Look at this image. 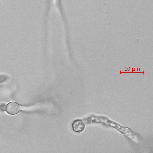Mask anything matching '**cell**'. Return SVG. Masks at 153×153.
Segmentation results:
<instances>
[{
  "label": "cell",
  "instance_id": "3957f363",
  "mask_svg": "<svg viewBox=\"0 0 153 153\" xmlns=\"http://www.w3.org/2000/svg\"><path fill=\"white\" fill-rule=\"evenodd\" d=\"M71 128L72 130L75 132H81L85 129V123L81 119H76L71 124Z\"/></svg>",
  "mask_w": 153,
  "mask_h": 153
},
{
  "label": "cell",
  "instance_id": "7a4b0ae2",
  "mask_svg": "<svg viewBox=\"0 0 153 153\" xmlns=\"http://www.w3.org/2000/svg\"><path fill=\"white\" fill-rule=\"evenodd\" d=\"M21 108V106L19 104L16 102H12L7 104L6 109L8 113L14 115L17 114Z\"/></svg>",
  "mask_w": 153,
  "mask_h": 153
},
{
  "label": "cell",
  "instance_id": "277c9868",
  "mask_svg": "<svg viewBox=\"0 0 153 153\" xmlns=\"http://www.w3.org/2000/svg\"><path fill=\"white\" fill-rule=\"evenodd\" d=\"M7 79V76L4 75L0 76V83L6 80Z\"/></svg>",
  "mask_w": 153,
  "mask_h": 153
},
{
  "label": "cell",
  "instance_id": "6da1fadb",
  "mask_svg": "<svg viewBox=\"0 0 153 153\" xmlns=\"http://www.w3.org/2000/svg\"><path fill=\"white\" fill-rule=\"evenodd\" d=\"M91 120L92 123L100 122L102 123L107 125L114 127L122 133L128 134L131 133V131L127 128L122 127L115 122L111 121L110 120L104 117H92Z\"/></svg>",
  "mask_w": 153,
  "mask_h": 153
},
{
  "label": "cell",
  "instance_id": "5b68a950",
  "mask_svg": "<svg viewBox=\"0 0 153 153\" xmlns=\"http://www.w3.org/2000/svg\"><path fill=\"white\" fill-rule=\"evenodd\" d=\"M0 109L2 111H4L6 109V107L5 106V105L2 104L0 106Z\"/></svg>",
  "mask_w": 153,
  "mask_h": 153
}]
</instances>
